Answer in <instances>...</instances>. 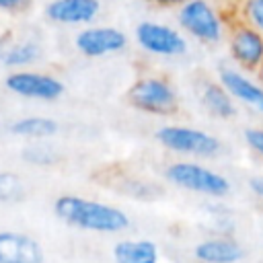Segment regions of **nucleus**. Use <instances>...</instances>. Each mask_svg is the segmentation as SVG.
I'll return each instance as SVG.
<instances>
[{"label":"nucleus","mask_w":263,"mask_h":263,"mask_svg":"<svg viewBox=\"0 0 263 263\" xmlns=\"http://www.w3.org/2000/svg\"><path fill=\"white\" fill-rule=\"evenodd\" d=\"M53 214L64 224L86 232L117 234L129 228V216L121 208L74 193L58 195L53 201Z\"/></svg>","instance_id":"nucleus-1"},{"label":"nucleus","mask_w":263,"mask_h":263,"mask_svg":"<svg viewBox=\"0 0 263 263\" xmlns=\"http://www.w3.org/2000/svg\"><path fill=\"white\" fill-rule=\"evenodd\" d=\"M232 10L220 8L214 0H185L177 8V25L185 37L201 45H218L226 39Z\"/></svg>","instance_id":"nucleus-2"},{"label":"nucleus","mask_w":263,"mask_h":263,"mask_svg":"<svg viewBox=\"0 0 263 263\" xmlns=\"http://www.w3.org/2000/svg\"><path fill=\"white\" fill-rule=\"evenodd\" d=\"M164 179L173 183L179 189L199 193L205 197H226L232 189L226 175L218 173L216 168H210L197 160H175L166 166Z\"/></svg>","instance_id":"nucleus-3"},{"label":"nucleus","mask_w":263,"mask_h":263,"mask_svg":"<svg viewBox=\"0 0 263 263\" xmlns=\"http://www.w3.org/2000/svg\"><path fill=\"white\" fill-rule=\"evenodd\" d=\"M156 142L168 152L187 158H214L222 150V142L214 134L181 123H166L158 127Z\"/></svg>","instance_id":"nucleus-4"},{"label":"nucleus","mask_w":263,"mask_h":263,"mask_svg":"<svg viewBox=\"0 0 263 263\" xmlns=\"http://www.w3.org/2000/svg\"><path fill=\"white\" fill-rule=\"evenodd\" d=\"M127 103L148 115L166 117L179 111V95L164 76H142L127 88Z\"/></svg>","instance_id":"nucleus-5"},{"label":"nucleus","mask_w":263,"mask_h":263,"mask_svg":"<svg viewBox=\"0 0 263 263\" xmlns=\"http://www.w3.org/2000/svg\"><path fill=\"white\" fill-rule=\"evenodd\" d=\"M224 41L234 68L255 74L263 62V35L232 14Z\"/></svg>","instance_id":"nucleus-6"},{"label":"nucleus","mask_w":263,"mask_h":263,"mask_svg":"<svg viewBox=\"0 0 263 263\" xmlns=\"http://www.w3.org/2000/svg\"><path fill=\"white\" fill-rule=\"evenodd\" d=\"M136 43L156 58H179L187 53V37L181 29L160 21H140L134 29Z\"/></svg>","instance_id":"nucleus-7"},{"label":"nucleus","mask_w":263,"mask_h":263,"mask_svg":"<svg viewBox=\"0 0 263 263\" xmlns=\"http://www.w3.org/2000/svg\"><path fill=\"white\" fill-rule=\"evenodd\" d=\"M4 86L25 99H37V101H58L66 86L60 78L47 72H37V70H12L4 78Z\"/></svg>","instance_id":"nucleus-8"},{"label":"nucleus","mask_w":263,"mask_h":263,"mask_svg":"<svg viewBox=\"0 0 263 263\" xmlns=\"http://www.w3.org/2000/svg\"><path fill=\"white\" fill-rule=\"evenodd\" d=\"M74 47L84 58H105L119 53L127 47V35L109 25H88L82 27L74 37Z\"/></svg>","instance_id":"nucleus-9"},{"label":"nucleus","mask_w":263,"mask_h":263,"mask_svg":"<svg viewBox=\"0 0 263 263\" xmlns=\"http://www.w3.org/2000/svg\"><path fill=\"white\" fill-rule=\"evenodd\" d=\"M218 82L228 90L234 103L263 115V84L253 74L242 72L234 66H222L218 70Z\"/></svg>","instance_id":"nucleus-10"},{"label":"nucleus","mask_w":263,"mask_h":263,"mask_svg":"<svg viewBox=\"0 0 263 263\" xmlns=\"http://www.w3.org/2000/svg\"><path fill=\"white\" fill-rule=\"evenodd\" d=\"M101 0H47L43 14L53 25L62 27H82L90 25L101 14Z\"/></svg>","instance_id":"nucleus-11"},{"label":"nucleus","mask_w":263,"mask_h":263,"mask_svg":"<svg viewBox=\"0 0 263 263\" xmlns=\"http://www.w3.org/2000/svg\"><path fill=\"white\" fill-rule=\"evenodd\" d=\"M0 263H45V253L31 234L0 230Z\"/></svg>","instance_id":"nucleus-12"},{"label":"nucleus","mask_w":263,"mask_h":263,"mask_svg":"<svg viewBox=\"0 0 263 263\" xmlns=\"http://www.w3.org/2000/svg\"><path fill=\"white\" fill-rule=\"evenodd\" d=\"M245 251L230 234H214L193 247V257L199 263H238Z\"/></svg>","instance_id":"nucleus-13"},{"label":"nucleus","mask_w":263,"mask_h":263,"mask_svg":"<svg viewBox=\"0 0 263 263\" xmlns=\"http://www.w3.org/2000/svg\"><path fill=\"white\" fill-rule=\"evenodd\" d=\"M115 263H158L160 251L154 240L148 238H123L111 249Z\"/></svg>","instance_id":"nucleus-14"},{"label":"nucleus","mask_w":263,"mask_h":263,"mask_svg":"<svg viewBox=\"0 0 263 263\" xmlns=\"http://www.w3.org/2000/svg\"><path fill=\"white\" fill-rule=\"evenodd\" d=\"M199 99H201V105L205 107V111L216 117V119H232L238 111L234 99L228 95V90L218 82V80H208L203 82L201 86V92H199Z\"/></svg>","instance_id":"nucleus-15"},{"label":"nucleus","mask_w":263,"mask_h":263,"mask_svg":"<svg viewBox=\"0 0 263 263\" xmlns=\"http://www.w3.org/2000/svg\"><path fill=\"white\" fill-rule=\"evenodd\" d=\"M41 58V47L33 39H21L0 49V64L10 70H27Z\"/></svg>","instance_id":"nucleus-16"},{"label":"nucleus","mask_w":263,"mask_h":263,"mask_svg":"<svg viewBox=\"0 0 263 263\" xmlns=\"http://www.w3.org/2000/svg\"><path fill=\"white\" fill-rule=\"evenodd\" d=\"M10 134L21 136V138H29V140H45L58 134L60 125L55 119L51 117H41V115H29L23 119H16L10 123Z\"/></svg>","instance_id":"nucleus-17"},{"label":"nucleus","mask_w":263,"mask_h":263,"mask_svg":"<svg viewBox=\"0 0 263 263\" xmlns=\"http://www.w3.org/2000/svg\"><path fill=\"white\" fill-rule=\"evenodd\" d=\"M232 14L263 35V0H236Z\"/></svg>","instance_id":"nucleus-18"},{"label":"nucleus","mask_w":263,"mask_h":263,"mask_svg":"<svg viewBox=\"0 0 263 263\" xmlns=\"http://www.w3.org/2000/svg\"><path fill=\"white\" fill-rule=\"evenodd\" d=\"M25 197L23 179L16 173L0 171V203H12Z\"/></svg>","instance_id":"nucleus-19"},{"label":"nucleus","mask_w":263,"mask_h":263,"mask_svg":"<svg viewBox=\"0 0 263 263\" xmlns=\"http://www.w3.org/2000/svg\"><path fill=\"white\" fill-rule=\"evenodd\" d=\"M242 140H245L247 148L263 160V127H261V125L245 127V132H242Z\"/></svg>","instance_id":"nucleus-20"},{"label":"nucleus","mask_w":263,"mask_h":263,"mask_svg":"<svg viewBox=\"0 0 263 263\" xmlns=\"http://www.w3.org/2000/svg\"><path fill=\"white\" fill-rule=\"evenodd\" d=\"M33 0H0V12L4 14H21L31 8Z\"/></svg>","instance_id":"nucleus-21"},{"label":"nucleus","mask_w":263,"mask_h":263,"mask_svg":"<svg viewBox=\"0 0 263 263\" xmlns=\"http://www.w3.org/2000/svg\"><path fill=\"white\" fill-rule=\"evenodd\" d=\"M29 154H31V160L35 164H49V162H53L51 150H47V148H41V146L39 148H29L25 156H29Z\"/></svg>","instance_id":"nucleus-22"},{"label":"nucleus","mask_w":263,"mask_h":263,"mask_svg":"<svg viewBox=\"0 0 263 263\" xmlns=\"http://www.w3.org/2000/svg\"><path fill=\"white\" fill-rule=\"evenodd\" d=\"M249 189L255 193V197H259L263 201V175H255L249 179Z\"/></svg>","instance_id":"nucleus-23"},{"label":"nucleus","mask_w":263,"mask_h":263,"mask_svg":"<svg viewBox=\"0 0 263 263\" xmlns=\"http://www.w3.org/2000/svg\"><path fill=\"white\" fill-rule=\"evenodd\" d=\"M150 6H158V8H179L185 0H142Z\"/></svg>","instance_id":"nucleus-24"},{"label":"nucleus","mask_w":263,"mask_h":263,"mask_svg":"<svg viewBox=\"0 0 263 263\" xmlns=\"http://www.w3.org/2000/svg\"><path fill=\"white\" fill-rule=\"evenodd\" d=\"M255 78H257V80L263 84V62H261V66L257 68V72H255Z\"/></svg>","instance_id":"nucleus-25"},{"label":"nucleus","mask_w":263,"mask_h":263,"mask_svg":"<svg viewBox=\"0 0 263 263\" xmlns=\"http://www.w3.org/2000/svg\"><path fill=\"white\" fill-rule=\"evenodd\" d=\"M2 47H4V41H2V37H0V49H2Z\"/></svg>","instance_id":"nucleus-26"}]
</instances>
